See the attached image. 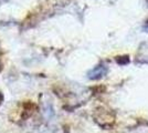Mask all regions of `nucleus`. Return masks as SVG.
Here are the masks:
<instances>
[{
	"label": "nucleus",
	"mask_w": 148,
	"mask_h": 133,
	"mask_svg": "<svg viewBox=\"0 0 148 133\" xmlns=\"http://www.w3.org/2000/svg\"><path fill=\"white\" fill-rule=\"evenodd\" d=\"M106 73H107V68L103 64H99L87 72V78L91 80H99L106 76Z\"/></svg>",
	"instance_id": "obj_1"
}]
</instances>
